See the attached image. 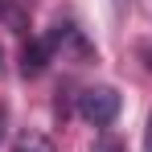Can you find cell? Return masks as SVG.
<instances>
[{
  "label": "cell",
  "instance_id": "6da1fadb",
  "mask_svg": "<svg viewBox=\"0 0 152 152\" xmlns=\"http://www.w3.org/2000/svg\"><path fill=\"white\" fill-rule=\"evenodd\" d=\"M78 115L86 124H95V127L115 124V115H119V91L115 86H91V91H82L78 95Z\"/></svg>",
  "mask_w": 152,
  "mask_h": 152
},
{
  "label": "cell",
  "instance_id": "7a4b0ae2",
  "mask_svg": "<svg viewBox=\"0 0 152 152\" xmlns=\"http://www.w3.org/2000/svg\"><path fill=\"white\" fill-rule=\"evenodd\" d=\"M50 58H53V45H50V37H37V41H29V45H25V53H21V74H25V78L41 74Z\"/></svg>",
  "mask_w": 152,
  "mask_h": 152
},
{
  "label": "cell",
  "instance_id": "3957f363",
  "mask_svg": "<svg viewBox=\"0 0 152 152\" xmlns=\"http://www.w3.org/2000/svg\"><path fill=\"white\" fill-rule=\"evenodd\" d=\"M17 152H53V144L45 136H25V140L17 144Z\"/></svg>",
  "mask_w": 152,
  "mask_h": 152
},
{
  "label": "cell",
  "instance_id": "277c9868",
  "mask_svg": "<svg viewBox=\"0 0 152 152\" xmlns=\"http://www.w3.org/2000/svg\"><path fill=\"white\" fill-rule=\"evenodd\" d=\"M91 152H124V144L115 140V136H103V140H95V148Z\"/></svg>",
  "mask_w": 152,
  "mask_h": 152
},
{
  "label": "cell",
  "instance_id": "5b68a950",
  "mask_svg": "<svg viewBox=\"0 0 152 152\" xmlns=\"http://www.w3.org/2000/svg\"><path fill=\"white\" fill-rule=\"evenodd\" d=\"M144 152H152V115H148V127H144Z\"/></svg>",
  "mask_w": 152,
  "mask_h": 152
},
{
  "label": "cell",
  "instance_id": "8992f818",
  "mask_svg": "<svg viewBox=\"0 0 152 152\" xmlns=\"http://www.w3.org/2000/svg\"><path fill=\"white\" fill-rule=\"evenodd\" d=\"M4 127H8V115H4V107H0V140H4Z\"/></svg>",
  "mask_w": 152,
  "mask_h": 152
}]
</instances>
